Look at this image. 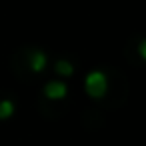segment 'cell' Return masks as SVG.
<instances>
[{"label":"cell","instance_id":"obj_1","mask_svg":"<svg viewBox=\"0 0 146 146\" xmlns=\"http://www.w3.org/2000/svg\"><path fill=\"white\" fill-rule=\"evenodd\" d=\"M84 90L92 100H100L108 92V76L102 70H90L84 78Z\"/></svg>","mask_w":146,"mask_h":146},{"label":"cell","instance_id":"obj_2","mask_svg":"<svg viewBox=\"0 0 146 146\" xmlns=\"http://www.w3.org/2000/svg\"><path fill=\"white\" fill-rule=\"evenodd\" d=\"M44 96L48 100H64L68 96V84L62 80H50L44 84Z\"/></svg>","mask_w":146,"mask_h":146},{"label":"cell","instance_id":"obj_3","mask_svg":"<svg viewBox=\"0 0 146 146\" xmlns=\"http://www.w3.org/2000/svg\"><path fill=\"white\" fill-rule=\"evenodd\" d=\"M28 64H30V70L32 72H42V70H46V66H48V56H46V52L44 50H32L30 52V56H28Z\"/></svg>","mask_w":146,"mask_h":146},{"label":"cell","instance_id":"obj_4","mask_svg":"<svg viewBox=\"0 0 146 146\" xmlns=\"http://www.w3.org/2000/svg\"><path fill=\"white\" fill-rule=\"evenodd\" d=\"M54 70H56V74L62 76V78H70V76L74 74V66H72L68 60H64V58H60V60L54 62Z\"/></svg>","mask_w":146,"mask_h":146},{"label":"cell","instance_id":"obj_5","mask_svg":"<svg viewBox=\"0 0 146 146\" xmlns=\"http://www.w3.org/2000/svg\"><path fill=\"white\" fill-rule=\"evenodd\" d=\"M14 112H16V104H14L10 98L0 100V120H8V118H12Z\"/></svg>","mask_w":146,"mask_h":146},{"label":"cell","instance_id":"obj_6","mask_svg":"<svg viewBox=\"0 0 146 146\" xmlns=\"http://www.w3.org/2000/svg\"><path fill=\"white\" fill-rule=\"evenodd\" d=\"M136 50H138V56L146 62V38H142V40L138 42V48H136Z\"/></svg>","mask_w":146,"mask_h":146}]
</instances>
